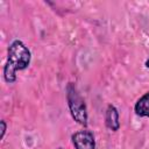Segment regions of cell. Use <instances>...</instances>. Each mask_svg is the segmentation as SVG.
Wrapping results in <instances>:
<instances>
[{"mask_svg":"<svg viewBox=\"0 0 149 149\" xmlns=\"http://www.w3.org/2000/svg\"><path fill=\"white\" fill-rule=\"evenodd\" d=\"M30 51L20 40H15L8 48V57L3 68V77L7 83H14L16 80L15 72L17 70H24L30 63Z\"/></svg>","mask_w":149,"mask_h":149,"instance_id":"6da1fadb","label":"cell"},{"mask_svg":"<svg viewBox=\"0 0 149 149\" xmlns=\"http://www.w3.org/2000/svg\"><path fill=\"white\" fill-rule=\"evenodd\" d=\"M66 99H68V105L71 112L72 118L74 121H77L79 125L86 126L87 125V111H86V105L79 92L77 91L76 86L70 83L66 87Z\"/></svg>","mask_w":149,"mask_h":149,"instance_id":"7a4b0ae2","label":"cell"},{"mask_svg":"<svg viewBox=\"0 0 149 149\" xmlns=\"http://www.w3.org/2000/svg\"><path fill=\"white\" fill-rule=\"evenodd\" d=\"M72 142L76 149H94L95 148V141L93 134L85 129V130H78L72 135Z\"/></svg>","mask_w":149,"mask_h":149,"instance_id":"3957f363","label":"cell"},{"mask_svg":"<svg viewBox=\"0 0 149 149\" xmlns=\"http://www.w3.org/2000/svg\"><path fill=\"white\" fill-rule=\"evenodd\" d=\"M105 122H106L107 128H109V129L113 130V132L118 130L119 127H120V122H119V112H118V109H116L113 105H109V106L107 107L106 115H105Z\"/></svg>","mask_w":149,"mask_h":149,"instance_id":"277c9868","label":"cell"},{"mask_svg":"<svg viewBox=\"0 0 149 149\" xmlns=\"http://www.w3.org/2000/svg\"><path fill=\"white\" fill-rule=\"evenodd\" d=\"M134 109L137 115L149 118V91L136 101Z\"/></svg>","mask_w":149,"mask_h":149,"instance_id":"5b68a950","label":"cell"},{"mask_svg":"<svg viewBox=\"0 0 149 149\" xmlns=\"http://www.w3.org/2000/svg\"><path fill=\"white\" fill-rule=\"evenodd\" d=\"M5 133H6V122L3 120H1V136H0V139H3Z\"/></svg>","mask_w":149,"mask_h":149,"instance_id":"8992f818","label":"cell"},{"mask_svg":"<svg viewBox=\"0 0 149 149\" xmlns=\"http://www.w3.org/2000/svg\"><path fill=\"white\" fill-rule=\"evenodd\" d=\"M146 66H147V69H149V58L146 61Z\"/></svg>","mask_w":149,"mask_h":149,"instance_id":"52a82bcc","label":"cell"},{"mask_svg":"<svg viewBox=\"0 0 149 149\" xmlns=\"http://www.w3.org/2000/svg\"><path fill=\"white\" fill-rule=\"evenodd\" d=\"M58 149H63V148H58Z\"/></svg>","mask_w":149,"mask_h":149,"instance_id":"ba28073f","label":"cell"}]
</instances>
